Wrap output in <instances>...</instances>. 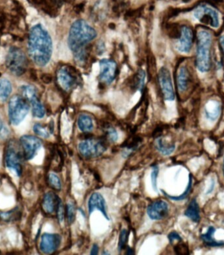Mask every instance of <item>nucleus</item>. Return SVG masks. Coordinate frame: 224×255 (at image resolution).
Here are the masks:
<instances>
[{
    "mask_svg": "<svg viewBox=\"0 0 224 255\" xmlns=\"http://www.w3.org/2000/svg\"><path fill=\"white\" fill-rule=\"evenodd\" d=\"M28 51L30 59L39 67L49 63L53 54V41L48 31L41 24L31 28L28 35Z\"/></svg>",
    "mask_w": 224,
    "mask_h": 255,
    "instance_id": "f257e3e1",
    "label": "nucleus"
},
{
    "mask_svg": "<svg viewBox=\"0 0 224 255\" xmlns=\"http://www.w3.org/2000/svg\"><path fill=\"white\" fill-rule=\"evenodd\" d=\"M97 36V31L86 20H77L72 24L68 35V43L70 50L73 52L77 63H84L87 55L85 49L86 45L94 40Z\"/></svg>",
    "mask_w": 224,
    "mask_h": 255,
    "instance_id": "f03ea898",
    "label": "nucleus"
},
{
    "mask_svg": "<svg viewBox=\"0 0 224 255\" xmlns=\"http://www.w3.org/2000/svg\"><path fill=\"white\" fill-rule=\"evenodd\" d=\"M212 35L207 30L199 31L198 34V47L196 52V64L199 71L208 72L211 66V49Z\"/></svg>",
    "mask_w": 224,
    "mask_h": 255,
    "instance_id": "7ed1b4c3",
    "label": "nucleus"
},
{
    "mask_svg": "<svg viewBox=\"0 0 224 255\" xmlns=\"http://www.w3.org/2000/svg\"><path fill=\"white\" fill-rule=\"evenodd\" d=\"M6 66L14 76L23 75L28 67V59L24 51L18 47H11L6 57Z\"/></svg>",
    "mask_w": 224,
    "mask_h": 255,
    "instance_id": "20e7f679",
    "label": "nucleus"
},
{
    "mask_svg": "<svg viewBox=\"0 0 224 255\" xmlns=\"http://www.w3.org/2000/svg\"><path fill=\"white\" fill-rule=\"evenodd\" d=\"M30 111L28 101L21 95H16L10 99L8 115L12 125L18 126L21 123Z\"/></svg>",
    "mask_w": 224,
    "mask_h": 255,
    "instance_id": "39448f33",
    "label": "nucleus"
},
{
    "mask_svg": "<svg viewBox=\"0 0 224 255\" xmlns=\"http://www.w3.org/2000/svg\"><path fill=\"white\" fill-rule=\"evenodd\" d=\"M15 142L10 141L6 148L5 153V161L6 166L9 169L16 172V175L20 176L22 173V165H23V153L21 147Z\"/></svg>",
    "mask_w": 224,
    "mask_h": 255,
    "instance_id": "423d86ee",
    "label": "nucleus"
},
{
    "mask_svg": "<svg viewBox=\"0 0 224 255\" xmlns=\"http://www.w3.org/2000/svg\"><path fill=\"white\" fill-rule=\"evenodd\" d=\"M107 150V143L102 138H87L78 145L79 152L87 159L96 158L101 156Z\"/></svg>",
    "mask_w": 224,
    "mask_h": 255,
    "instance_id": "0eeeda50",
    "label": "nucleus"
},
{
    "mask_svg": "<svg viewBox=\"0 0 224 255\" xmlns=\"http://www.w3.org/2000/svg\"><path fill=\"white\" fill-rule=\"evenodd\" d=\"M20 90L22 96H23L32 106L33 116L34 117L40 118V119L44 117L45 115L44 107L37 97L36 89L29 85H27V86L24 85L21 86Z\"/></svg>",
    "mask_w": 224,
    "mask_h": 255,
    "instance_id": "6e6552de",
    "label": "nucleus"
},
{
    "mask_svg": "<svg viewBox=\"0 0 224 255\" xmlns=\"http://www.w3.org/2000/svg\"><path fill=\"white\" fill-rule=\"evenodd\" d=\"M195 17L202 23L207 24L213 28L219 26V14L214 8L206 4H201L194 11Z\"/></svg>",
    "mask_w": 224,
    "mask_h": 255,
    "instance_id": "1a4fd4ad",
    "label": "nucleus"
},
{
    "mask_svg": "<svg viewBox=\"0 0 224 255\" xmlns=\"http://www.w3.org/2000/svg\"><path fill=\"white\" fill-rule=\"evenodd\" d=\"M42 141L36 136L24 135L20 138V146L25 159L30 160L34 158L37 151L40 149Z\"/></svg>",
    "mask_w": 224,
    "mask_h": 255,
    "instance_id": "9d476101",
    "label": "nucleus"
},
{
    "mask_svg": "<svg viewBox=\"0 0 224 255\" xmlns=\"http://www.w3.org/2000/svg\"><path fill=\"white\" fill-rule=\"evenodd\" d=\"M159 82L163 93L164 99L166 101H173L175 99L171 73L165 67L161 68L159 73Z\"/></svg>",
    "mask_w": 224,
    "mask_h": 255,
    "instance_id": "9b49d317",
    "label": "nucleus"
},
{
    "mask_svg": "<svg viewBox=\"0 0 224 255\" xmlns=\"http://www.w3.org/2000/svg\"><path fill=\"white\" fill-rule=\"evenodd\" d=\"M99 78L106 84H111L115 78L117 64L113 60L104 59L100 62Z\"/></svg>",
    "mask_w": 224,
    "mask_h": 255,
    "instance_id": "f8f14e48",
    "label": "nucleus"
},
{
    "mask_svg": "<svg viewBox=\"0 0 224 255\" xmlns=\"http://www.w3.org/2000/svg\"><path fill=\"white\" fill-rule=\"evenodd\" d=\"M61 244V236L57 234L45 233L41 236L39 248L45 254H51L59 249Z\"/></svg>",
    "mask_w": 224,
    "mask_h": 255,
    "instance_id": "ddd939ff",
    "label": "nucleus"
},
{
    "mask_svg": "<svg viewBox=\"0 0 224 255\" xmlns=\"http://www.w3.org/2000/svg\"><path fill=\"white\" fill-rule=\"evenodd\" d=\"M169 212V205L163 200L155 201L149 205L147 213L151 220L160 221L168 216Z\"/></svg>",
    "mask_w": 224,
    "mask_h": 255,
    "instance_id": "4468645a",
    "label": "nucleus"
},
{
    "mask_svg": "<svg viewBox=\"0 0 224 255\" xmlns=\"http://www.w3.org/2000/svg\"><path fill=\"white\" fill-rule=\"evenodd\" d=\"M194 34L190 27L184 26L180 30L177 49L182 53H189L192 49Z\"/></svg>",
    "mask_w": 224,
    "mask_h": 255,
    "instance_id": "2eb2a0df",
    "label": "nucleus"
},
{
    "mask_svg": "<svg viewBox=\"0 0 224 255\" xmlns=\"http://www.w3.org/2000/svg\"><path fill=\"white\" fill-rule=\"evenodd\" d=\"M89 215H91L95 210H99L101 211L104 217L110 221L109 216H108L107 212V205L105 198L99 192L93 193L89 198L88 202Z\"/></svg>",
    "mask_w": 224,
    "mask_h": 255,
    "instance_id": "dca6fc26",
    "label": "nucleus"
},
{
    "mask_svg": "<svg viewBox=\"0 0 224 255\" xmlns=\"http://www.w3.org/2000/svg\"><path fill=\"white\" fill-rule=\"evenodd\" d=\"M57 80L60 86L66 91L71 90L76 84V78L66 67H62L58 71Z\"/></svg>",
    "mask_w": 224,
    "mask_h": 255,
    "instance_id": "f3484780",
    "label": "nucleus"
},
{
    "mask_svg": "<svg viewBox=\"0 0 224 255\" xmlns=\"http://www.w3.org/2000/svg\"><path fill=\"white\" fill-rule=\"evenodd\" d=\"M60 200L61 198L53 192L46 193L41 204L43 211L47 215L53 214L57 211Z\"/></svg>",
    "mask_w": 224,
    "mask_h": 255,
    "instance_id": "a211bd4d",
    "label": "nucleus"
},
{
    "mask_svg": "<svg viewBox=\"0 0 224 255\" xmlns=\"http://www.w3.org/2000/svg\"><path fill=\"white\" fill-rule=\"evenodd\" d=\"M184 214L194 223H199L200 221V210H199V205L197 202L196 199L191 201Z\"/></svg>",
    "mask_w": 224,
    "mask_h": 255,
    "instance_id": "6ab92c4d",
    "label": "nucleus"
},
{
    "mask_svg": "<svg viewBox=\"0 0 224 255\" xmlns=\"http://www.w3.org/2000/svg\"><path fill=\"white\" fill-rule=\"evenodd\" d=\"M216 229L215 227H210L206 234H202L201 236V240L207 246L215 248V247L224 246V241H217L214 240L213 238V234L215 233Z\"/></svg>",
    "mask_w": 224,
    "mask_h": 255,
    "instance_id": "aec40b11",
    "label": "nucleus"
},
{
    "mask_svg": "<svg viewBox=\"0 0 224 255\" xmlns=\"http://www.w3.org/2000/svg\"><path fill=\"white\" fill-rule=\"evenodd\" d=\"M12 88L11 82L7 78L0 79V101L5 103L9 98Z\"/></svg>",
    "mask_w": 224,
    "mask_h": 255,
    "instance_id": "412c9836",
    "label": "nucleus"
},
{
    "mask_svg": "<svg viewBox=\"0 0 224 255\" xmlns=\"http://www.w3.org/2000/svg\"><path fill=\"white\" fill-rule=\"evenodd\" d=\"M155 148L164 155H171L175 150V144H170L163 140V138H157L155 142Z\"/></svg>",
    "mask_w": 224,
    "mask_h": 255,
    "instance_id": "4be33fe9",
    "label": "nucleus"
},
{
    "mask_svg": "<svg viewBox=\"0 0 224 255\" xmlns=\"http://www.w3.org/2000/svg\"><path fill=\"white\" fill-rule=\"evenodd\" d=\"M78 125L79 128L84 132L92 131L93 128H94L92 118L90 116L86 115H82L79 116Z\"/></svg>",
    "mask_w": 224,
    "mask_h": 255,
    "instance_id": "5701e85b",
    "label": "nucleus"
},
{
    "mask_svg": "<svg viewBox=\"0 0 224 255\" xmlns=\"http://www.w3.org/2000/svg\"><path fill=\"white\" fill-rule=\"evenodd\" d=\"M189 72L186 67H182L178 72L177 83L180 91L183 92L188 88Z\"/></svg>",
    "mask_w": 224,
    "mask_h": 255,
    "instance_id": "b1692460",
    "label": "nucleus"
},
{
    "mask_svg": "<svg viewBox=\"0 0 224 255\" xmlns=\"http://www.w3.org/2000/svg\"><path fill=\"white\" fill-rule=\"evenodd\" d=\"M193 184V178L192 175H190V178H189V182L188 185L187 186V188L185 190V192L183 193L182 195H180L179 196H170V195L167 194V193L163 191V190H161V192L163 193L165 196H167L168 198H169L170 200L173 201H182L185 200L187 198V197L188 196V195L190 194L191 192V190H192Z\"/></svg>",
    "mask_w": 224,
    "mask_h": 255,
    "instance_id": "393cba45",
    "label": "nucleus"
},
{
    "mask_svg": "<svg viewBox=\"0 0 224 255\" xmlns=\"http://www.w3.org/2000/svg\"><path fill=\"white\" fill-rule=\"evenodd\" d=\"M48 182L49 185L51 188L56 190H61L62 184L61 179L57 175L54 173L49 174L48 177Z\"/></svg>",
    "mask_w": 224,
    "mask_h": 255,
    "instance_id": "a878e982",
    "label": "nucleus"
},
{
    "mask_svg": "<svg viewBox=\"0 0 224 255\" xmlns=\"http://www.w3.org/2000/svg\"><path fill=\"white\" fill-rule=\"evenodd\" d=\"M128 234L127 230L123 229L121 231L119 235V244H118V250L121 252L125 248L126 243H127Z\"/></svg>",
    "mask_w": 224,
    "mask_h": 255,
    "instance_id": "bb28decb",
    "label": "nucleus"
},
{
    "mask_svg": "<svg viewBox=\"0 0 224 255\" xmlns=\"http://www.w3.org/2000/svg\"><path fill=\"white\" fill-rule=\"evenodd\" d=\"M33 129H34V131L37 135L41 136V137L47 138L50 136L48 130L40 124H35Z\"/></svg>",
    "mask_w": 224,
    "mask_h": 255,
    "instance_id": "cd10ccee",
    "label": "nucleus"
},
{
    "mask_svg": "<svg viewBox=\"0 0 224 255\" xmlns=\"http://www.w3.org/2000/svg\"><path fill=\"white\" fill-rule=\"evenodd\" d=\"M18 215H19V213L18 210L14 209V210L8 211V212L0 213V217L4 221H11L16 220Z\"/></svg>",
    "mask_w": 224,
    "mask_h": 255,
    "instance_id": "c85d7f7f",
    "label": "nucleus"
},
{
    "mask_svg": "<svg viewBox=\"0 0 224 255\" xmlns=\"http://www.w3.org/2000/svg\"><path fill=\"white\" fill-rule=\"evenodd\" d=\"M66 215H67L68 223H73L76 219V208L72 203H68L66 206Z\"/></svg>",
    "mask_w": 224,
    "mask_h": 255,
    "instance_id": "c756f323",
    "label": "nucleus"
},
{
    "mask_svg": "<svg viewBox=\"0 0 224 255\" xmlns=\"http://www.w3.org/2000/svg\"><path fill=\"white\" fill-rule=\"evenodd\" d=\"M106 136L111 142H115L118 139V134L115 128L112 127L106 128Z\"/></svg>",
    "mask_w": 224,
    "mask_h": 255,
    "instance_id": "7c9ffc66",
    "label": "nucleus"
},
{
    "mask_svg": "<svg viewBox=\"0 0 224 255\" xmlns=\"http://www.w3.org/2000/svg\"><path fill=\"white\" fill-rule=\"evenodd\" d=\"M159 175V167L158 166L155 165L154 167L152 168V171H151V184H152L153 189L155 190V192L158 191L157 190V177H158Z\"/></svg>",
    "mask_w": 224,
    "mask_h": 255,
    "instance_id": "2f4dec72",
    "label": "nucleus"
},
{
    "mask_svg": "<svg viewBox=\"0 0 224 255\" xmlns=\"http://www.w3.org/2000/svg\"><path fill=\"white\" fill-rule=\"evenodd\" d=\"M9 128L4 124L1 117H0V138L6 139V138L9 137Z\"/></svg>",
    "mask_w": 224,
    "mask_h": 255,
    "instance_id": "473e14b6",
    "label": "nucleus"
},
{
    "mask_svg": "<svg viewBox=\"0 0 224 255\" xmlns=\"http://www.w3.org/2000/svg\"><path fill=\"white\" fill-rule=\"evenodd\" d=\"M56 213H57L58 219H59L60 223H62L64 219V209L61 200L59 201Z\"/></svg>",
    "mask_w": 224,
    "mask_h": 255,
    "instance_id": "72a5a7b5",
    "label": "nucleus"
},
{
    "mask_svg": "<svg viewBox=\"0 0 224 255\" xmlns=\"http://www.w3.org/2000/svg\"><path fill=\"white\" fill-rule=\"evenodd\" d=\"M174 251L178 255H185L189 254V250L185 244H178L174 248Z\"/></svg>",
    "mask_w": 224,
    "mask_h": 255,
    "instance_id": "f704fd0d",
    "label": "nucleus"
},
{
    "mask_svg": "<svg viewBox=\"0 0 224 255\" xmlns=\"http://www.w3.org/2000/svg\"><path fill=\"white\" fill-rule=\"evenodd\" d=\"M168 239L169 240L170 244H173L175 240H176V241L180 242L182 240V238L180 237L179 234L175 231L172 232L169 234V236H168Z\"/></svg>",
    "mask_w": 224,
    "mask_h": 255,
    "instance_id": "c9c22d12",
    "label": "nucleus"
},
{
    "mask_svg": "<svg viewBox=\"0 0 224 255\" xmlns=\"http://www.w3.org/2000/svg\"><path fill=\"white\" fill-rule=\"evenodd\" d=\"M41 79H42L43 82L45 83V84H49L51 82L52 77L49 75V74H43Z\"/></svg>",
    "mask_w": 224,
    "mask_h": 255,
    "instance_id": "e433bc0d",
    "label": "nucleus"
},
{
    "mask_svg": "<svg viewBox=\"0 0 224 255\" xmlns=\"http://www.w3.org/2000/svg\"><path fill=\"white\" fill-rule=\"evenodd\" d=\"M99 251V248L98 247V245L95 244L93 245V248H92V249H91V255H98Z\"/></svg>",
    "mask_w": 224,
    "mask_h": 255,
    "instance_id": "4c0bfd02",
    "label": "nucleus"
},
{
    "mask_svg": "<svg viewBox=\"0 0 224 255\" xmlns=\"http://www.w3.org/2000/svg\"><path fill=\"white\" fill-rule=\"evenodd\" d=\"M215 180L212 179V183L211 185V188L208 190V192H207V194H210L213 191L214 188H215Z\"/></svg>",
    "mask_w": 224,
    "mask_h": 255,
    "instance_id": "58836bf2",
    "label": "nucleus"
},
{
    "mask_svg": "<svg viewBox=\"0 0 224 255\" xmlns=\"http://www.w3.org/2000/svg\"><path fill=\"white\" fill-rule=\"evenodd\" d=\"M133 254H134L133 250H132V249L130 248V247L128 246L127 248H126V255H133Z\"/></svg>",
    "mask_w": 224,
    "mask_h": 255,
    "instance_id": "ea45409f",
    "label": "nucleus"
},
{
    "mask_svg": "<svg viewBox=\"0 0 224 255\" xmlns=\"http://www.w3.org/2000/svg\"><path fill=\"white\" fill-rule=\"evenodd\" d=\"M220 42H221L222 49H223V53L224 54V36H222L221 39H220Z\"/></svg>",
    "mask_w": 224,
    "mask_h": 255,
    "instance_id": "a19ab883",
    "label": "nucleus"
},
{
    "mask_svg": "<svg viewBox=\"0 0 224 255\" xmlns=\"http://www.w3.org/2000/svg\"><path fill=\"white\" fill-rule=\"evenodd\" d=\"M223 174H224V158L223 164Z\"/></svg>",
    "mask_w": 224,
    "mask_h": 255,
    "instance_id": "79ce46f5",
    "label": "nucleus"
}]
</instances>
